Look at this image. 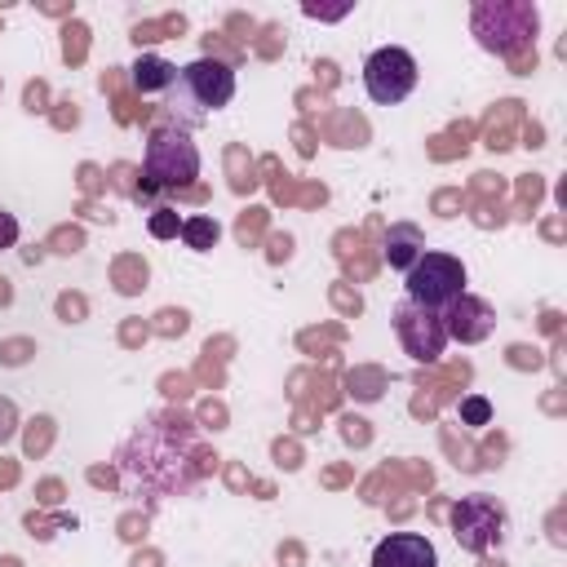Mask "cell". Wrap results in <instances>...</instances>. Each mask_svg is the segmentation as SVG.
<instances>
[{"instance_id": "6", "label": "cell", "mask_w": 567, "mask_h": 567, "mask_svg": "<svg viewBox=\"0 0 567 567\" xmlns=\"http://www.w3.org/2000/svg\"><path fill=\"white\" fill-rule=\"evenodd\" d=\"M412 89H416V58L408 49L385 44V49H372L368 53V62H363V93L377 106H394Z\"/></svg>"}, {"instance_id": "2", "label": "cell", "mask_w": 567, "mask_h": 567, "mask_svg": "<svg viewBox=\"0 0 567 567\" xmlns=\"http://www.w3.org/2000/svg\"><path fill=\"white\" fill-rule=\"evenodd\" d=\"M142 173L159 190H182L199 177V146L182 124H155L142 151Z\"/></svg>"}, {"instance_id": "3", "label": "cell", "mask_w": 567, "mask_h": 567, "mask_svg": "<svg viewBox=\"0 0 567 567\" xmlns=\"http://www.w3.org/2000/svg\"><path fill=\"white\" fill-rule=\"evenodd\" d=\"M403 292L412 306H425V310H447L461 292H465V261L452 257V252H439V248H425L408 270H403Z\"/></svg>"}, {"instance_id": "4", "label": "cell", "mask_w": 567, "mask_h": 567, "mask_svg": "<svg viewBox=\"0 0 567 567\" xmlns=\"http://www.w3.org/2000/svg\"><path fill=\"white\" fill-rule=\"evenodd\" d=\"M536 22H540L536 4H509V0L492 4L487 0V4L474 9V35L492 53H514L518 44H527L536 35Z\"/></svg>"}, {"instance_id": "12", "label": "cell", "mask_w": 567, "mask_h": 567, "mask_svg": "<svg viewBox=\"0 0 567 567\" xmlns=\"http://www.w3.org/2000/svg\"><path fill=\"white\" fill-rule=\"evenodd\" d=\"M182 239H186V248L208 252V248L221 239V226H217L213 217H186V221H182Z\"/></svg>"}, {"instance_id": "13", "label": "cell", "mask_w": 567, "mask_h": 567, "mask_svg": "<svg viewBox=\"0 0 567 567\" xmlns=\"http://www.w3.org/2000/svg\"><path fill=\"white\" fill-rule=\"evenodd\" d=\"M456 412H461V425H487V421H492V403H487V394H465Z\"/></svg>"}, {"instance_id": "8", "label": "cell", "mask_w": 567, "mask_h": 567, "mask_svg": "<svg viewBox=\"0 0 567 567\" xmlns=\"http://www.w3.org/2000/svg\"><path fill=\"white\" fill-rule=\"evenodd\" d=\"M372 567H439V549L425 532H390L377 540Z\"/></svg>"}, {"instance_id": "14", "label": "cell", "mask_w": 567, "mask_h": 567, "mask_svg": "<svg viewBox=\"0 0 567 567\" xmlns=\"http://www.w3.org/2000/svg\"><path fill=\"white\" fill-rule=\"evenodd\" d=\"M146 230H151L155 239H173V235H182V221H177L173 208H155L151 221H146Z\"/></svg>"}, {"instance_id": "7", "label": "cell", "mask_w": 567, "mask_h": 567, "mask_svg": "<svg viewBox=\"0 0 567 567\" xmlns=\"http://www.w3.org/2000/svg\"><path fill=\"white\" fill-rule=\"evenodd\" d=\"M394 337L403 346V354L412 363H434L447 346V328H443V315L439 310H425V306H412L408 297L394 306Z\"/></svg>"}, {"instance_id": "9", "label": "cell", "mask_w": 567, "mask_h": 567, "mask_svg": "<svg viewBox=\"0 0 567 567\" xmlns=\"http://www.w3.org/2000/svg\"><path fill=\"white\" fill-rule=\"evenodd\" d=\"M492 323H496L492 306H487V301H478V297H470V292H461V297H456V301L443 310V328H447V341L456 337V341L474 346V341H483V337L492 332Z\"/></svg>"}, {"instance_id": "15", "label": "cell", "mask_w": 567, "mask_h": 567, "mask_svg": "<svg viewBox=\"0 0 567 567\" xmlns=\"http://www.w3.org/2000/svg\"><path fill=\"white\" fill-rule=\"evenodd\" d=\"M18 244V217L0 208V248H13Z\"/></svg>"}, {"instance_id": "10", "label": "cell", "mask_w": 567, "mask_h": 567, "mask_svg": "<svg viewBox=\"0 0 567 567\" xmlns=\"http://www.w3.org/2000/svg\"><path fill=\"white\" fill-rule=\"evenodd\" d=\"M421 252H425V235H421V226L399 221V226L385 230V261H390L394 270H408Z\"/></svg>"}, {"instance_id": "16", "label": "cell", "mask_w": 567, "mask_h": 567, "mask_svg": "<svg viewBox=\"0 0 567 567\" xmlns=\"http://www.w3.org/2000/svg\"><path fill=\"white\" fill-rule=\"evenodd\" d=\"M13 425H18V412H13V403H9V399H0V443H9V439H13Z\"/></svg>"}, {"instance_id": "1", "label": "cell", "mask_w": 567, "mask_h": 567, "mask_svg": "<svg viewBox=\"0 0 567 567\" xmlns=\"http://www.w3.org/2000/svg\"><path fill=\"white\" fill-rule=\"evenodd\" d=\"M230 97H235V66L230 62H221V58H195V62L177 66V80H173V115L182 120V128L204 124Z\"/></svg>"}, {"instance_id": "17", "label": "cell", "mask_w": 567, "mask_h": 567, "mask_svg": "<svg viewBox=\"0 0 567 567\" xmlns=\"http://www.w3.org/2000/svg\"><path fill=\"white\" fill-rule=\"evenodd\" d=\"M301 13H306V18H323V22H332V18H346V13H350V4H337V9H323V4H301Z\"/></svg>"}, {"instance_id": "11", "label": "cell", "mask_w": 567, "mask_h": 567, "mask_svg": "<svg viewBox=\"0 0 567 567\" xmlns=\"http://www.w3.org/2000/svg\"><path fill=\"white\" fill-rule=\"evenodd\" d=\"M128 71H133V89H137V93H164V89H173V80H177V66H173L168 58H159V53H142Z\"/></svg>"}, {"instance_id": "5", "label": "cell", "mask_w": 567, "mask_h": 567, "mask_svg": "<svg viewBox=\"0 0 567 567\" xmlns=\"http://www.w3.org/2000/svg\"><path fill=\"white\" fill-rule=\"evenodd\" d=\"M447 523H452V536H456L461 549L487 554L505 536V505L487 492H470L447 509Z\"/></svg>"}]
</instances>
